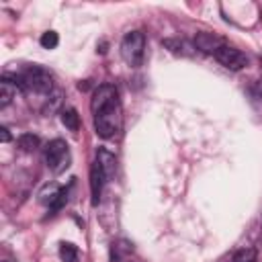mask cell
Segmentation results:
<instances>
[{
    "mask_svg": "<svg viewBox=\"0 0 262 262\" xmlns=\"http://www.w3.org/2000/svg\"><path fill=\"white\" fill-rule=\"evenodd\" d=\"M90 111L94 115V129L100 137L111 139L123 129V111L119 102V92L113 84H100L90 100Z\"/></svg>",
    "mask_w": 262,
    "mask_h": 262,
    "instance_id": "6da1fadb",
    "label": "cell"
},
{
    "mask_svg": "<svg viewBox=\"0 0 262 262\" xmlns=\"http://www.w3.org/2000/svg\"><path fill=\"white\" fill-rule=\"evenodd\" d=\"M14 84L18 86V90H33V92L45 94L53 88V78L45 68L29 66L14 78Z\"/></svg>",
    "mask_w": 262,
    "mask_h": 262,
    "instance_id": "7a4b0ae2",
    "label": "cell"
},
{
    "mask_svg": "<svg viewBox=\"0 0 262 262\" xmlns=\"http://www.w3.org/2000/svg\"><path fill=\"white\" fill-rule=\"evenodd\" d=\"M121 57L127 66L139 68L145 57V35L141 31H131L121 41Z\"/></svg>",
    "mask_w": 262,
    "mask_h": 262,
    "instance_id": "3957f363",
    "label": "cell"
},
{
    "mask_svg": "<svg viewBox=\"0 0 262 262\" xmlns=\"http://www.w3.org/2000/svg\"><path fill=\"white\" fill-rule=\"evenodd\" d=\"M45 162L53 174H61L70 166V147L63 139H53L45 145Z\"/></svg>",
    "mask_w": 262,
    "mask_h": 262,
    "instance_id": "277c9868",
    "label": "cell"
},
{
    "mask_svg": "<svg viewBox=\"0 0 262 262\" xmlns=\"http://www.w3.org/2000/svg\"><path fill=\"white\" fill-rule=\"evenodd\" d=\"M215 57H217V61H219L223 68L233 70V72L244 70V68L248 66V57H246V53L239 51V49H235V47H231V45H227V43L217 51Z\"/></svg>",
    "mask_w": 262,
    "mask_h": 262,
    "instance_id": "5b68a950",
    "label": "cell"
},
{
    "mask_svg": "<svg viewBox=\"0 0 262 262\" xmlns=\"http://www.w3.org/2000/svg\"><path fill=\"white\" fill-rule=\"evenodd\" d=\"M223 45H225L223 37H219V35H215V33L203 31V33H196V37H194V47H196L199 51H203V53L217 55V51H219Z\"/></svg>",
    "mask_w": 262,
    "mask_h": 262,
    "instance_id": "8992f818",
    "label": "cell"
},
{
    "mask_svg": "<svg viewBox=\"0 0 262 262\" xmlns=\"http://www.w3.org/2000/svg\"><path fill=\"white\" fill-rule=\"evenodd\" d=\"M106 176L102 172V168L98 166V162L94 160L92 168H90V192H92V203L96 205L100 201V192H102V184H104Z\"/></svg>",
    "mask_w": 262,
    "mask_h": 262,
    "instance_id": "52a82bcc",
    "label": "cell"
},
{
    "mask_svg": "<svg viewBox=\"0 0 262 262\" xmlns=\"http://www.w3.org/2000/svg\"><path fill=\"white\" fill-rule=\"evenodd\" d=\"M16 90H18V86H16L8 76H4V78L0 80V106H2V108L12 102V98L16 96Z\"/></svg>",
    "mask_w": 262,
    "mask_h": 262,
    "instance_id": "ba28073f",
    "label": "cell"
},
{
    "mask_svg": "<svg viewBox=\"0 0 262 262\" xmlns=\"http://www.w3.org/2000/svg\"><path fill=\"white\" fill-rule=\"evenodd\" d=\"M96 162H98V166L102 168V172H104V176H106V180H108V178L115 174V166H117L115 156H113L111 151H106V149H98Z\"/></svg>",
    "mask_w": 262,
    "mask_h": 262,
    "instance_id": "9c48e42d",
    "label": "cell"
},
{
    "mask_svg": "<svg viewBox=\"0 0 262 262\" xmlns=\"http://www.w3.org/2000/svg\"><path fill=\"white\" fill-rule=\"evenodd\" d=\"M61 123L66 125V129L70 131H78L80 129V115L74 106H68L61 111Z\"/></svg>",
    "mask_w": 262,
    "mask_h": 262,
    "instance_id": "30bf717a",
    "label": "cell"
},
{
    "mask_svg": "<svg viewBox=\"0 0 262 262\" xmlns=\"http://www.w3.org/2000/svg\"><path fill=\"white\" fill-rule=\"evenodd\" d=\"M16 145L23 149V151H35L39 147V137L33 135V133H23L18 139H16Z\"/></svg>",
    "mask_w": 262,
    "mask_h": 262,
    "instance_id": "8fae6325",
    "label": "cell"
},
{
    "mask_svg": "<svg viewBox=\"0 0 262 262\" xmlns=\"http://www.w3.org/2000/svg\"><path fill=\"white\" fill-rule=\"evenodd\" d=\"M59 258L63 262H78V248L70 242H63L59 246Z\"/></svg>",
    "mask_w": 262,
    "mask_h": 262,
    "instance_id": "7c38bea8",
    "label": "cell"
},
{
    "mask_svg": "<svg viewBox=\"0 0 262 262\" xmlns=\"http://www.w3.org/2000/svg\"><path fill=\"white\" fill-rule=\"evenodd\" d=\"M39 43H41V47H43V49H55V47H57V43H59V37H57V33H55V31H45V33L41 35Z\"/></svg>",
    "mask_w": 262,
    "mask_h": 262,
    "instance_id": "4fadbf2b",
    "label": "cell"
},
{
    "mask_svg": "<svg viewBox=\"0 0 262 262\" xmlns=\"http://www.w3.org/2000/svg\"><path fill=\"white\" fill-rule=\"evenodd\" d=\"M256 250L254 248H242L233 254V262H256Z\"/></svg>",
    "mask_w": 262,
    "mask_h": 262,
    "instance_id": "5bb4252c",
    "label": "cell"
},
{
    "mask_svg": "<svg viewBox=\"0 0 262 262\" xmlns=\"http://www.w3.org/2000/svg\"><path fill=\"white\" fill-rule=\"evenodd\" d=\"M0 135H2V141H8V139H10L8 129H6V127H2V129H0Z\"/></svg>",
    "mask_w": 262,
    "mask_h": 262,
    "instance_id": "9a60e30c",
    "label": "cell"
}]
</instances>
